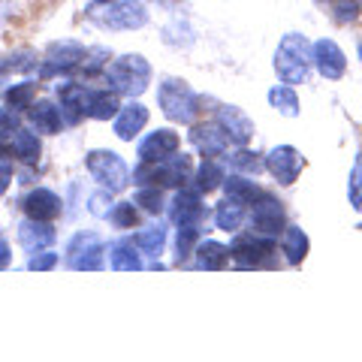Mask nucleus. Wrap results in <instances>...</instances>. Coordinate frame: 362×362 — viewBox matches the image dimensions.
<instances>
[{"instance_id":"nucleus-36","label":"nucleus","mask_w":362,"mask_h":362,"mask_svg":"<svg viewBox=\"0 0 362 362\" xmlns=\"http://www.w3.org/2000/svg\"><path fill=\"white\" fill-rule=\"evenodd\" d=\"M329 9L338 25H354L362 16V0H329Z\"/></svg>"},{"instance_id":"nucleus-34","label":"nucleus","mask_w":362,"mask_h":362,"mask_svg":"<svg viewBox=\"0 0 362 362\" xmlns=\"http://www.w3.org/2000/svg\"><path fill=\"white\" fill-rule=\"evenodd\" d=\"M199 245V226H178L175 233V263H187Z\"/></svg>"},{"instance_id":"nucleus-16","label":"nucleus","mask_w":362,"mask_h":362,"mask_svg":"<svg viewBox=\"0 0 362 362\" xmlns=\"http://www.w3.org/2000/svg\"><path fill=\"white\" fill-rule=\"evenodd\" d=\"M187 139L202 157H223L230 151V139H226V133L218 127V124H194L187 133Z\"/></svg>"},{"instance_id":"nucleus-29","label":"nucleus","mask_w":362,"mask_h":362,"mask_svg":"<svg viewBox=\"0 0 362 362\" xmlns=\"http://www.w3.org/2000/svg\"><path fill=\"white\" fill-rule=\"evenodd\" d=\"M245 218H247L245 206L242 202H235V199H230V197L221 199L218 206H214V223H218V230H223V233H235L245 223Z\"/></svg>"},{"instance_id":"nucleus-33","label":"nucleus","mask_w":362,"mask_h":362,"mask_svg":"<svg viewBox=\"0 0 362 362\" xmlns=\"http://www.w3.org/2000/svg\"><path fill=\"white\" fill-rule=\"evenodd\" d=\"M269 103L287 118L299 115V97H296V90H293V85H275L269 90Z\"/></svg>"},{"instance_id":"nucleus-9","label":"nucleus","mask_w":362,"mask_h":362,"mask_svg":"<svg viewBox=\"0 0 362 362\" xmlns=\"http://www.w3.org/2000/svg\"><path fill=\"white\" fill-rule=\"evenodd\" d=\"M106 245L97 233H76L66 245V266L73 272H97L103 269Z\"/></svg>"},{"instance_id":"nucleus-47","label":"nucleus","mask_w":362,"mask_h":362,"mask_svg":"<svg viewBox=\"0 0 362 362\" xmlns=\"http://www.w3.org/2000/svg\"><path fill=\"white\" fill-rule=\"evenodd\" d=\"M359 61H362V42H359Z\"/></svg>"},{"instance_id":"nucleus-32","label":"nucleus","mask_w":362,"mask_h":362,"mask_svg":"<svg viewBox=\"0 0 362 362\" xmlns=\"http://www.w3.org/2000/svg\"><path fill=\"white\" fill-rule=\"evenodd\" d=\"M226 163H230V169H235V173H242V175H259L266 169V154H257L251 148H239L235 154L226 157Z\"/></svg>"},{"instance_id":"nucleus-19","label":"nucleus","mask_w":362,"mask_h":362,"mask_svg":"<svg viewBox=\"0 0 362 362\" xmlns=\"http://www.w3.org/2000/svg\"><path fill=\"white\" fill-rule=\"evenodd\" d=\"M121 112V94H115L112 88H88L85 97V118L94 121H109Z\"/></svg>"},{"instance_id":"nucleus-4","label":"nucleus","mask_w":362,"mask_h":362,"mask_svg":"<svg viewBox=\"0 0 362 362\" xmlns=\"http://www.w3.org/2000/svg\"><path fill=\"white\" fill-rule=\"evenodd\" d=\"M194 178V160L187 154H173L160 163H142L133 169V181L136 187H185L187 181Z\"/></svg>"},{"instance_id":"nucleus-48","label":"nucleus","mask_w":362,"mask_h":362,"mask_svg":"<svg viewBox=\"0 0 362 362\" xmlns=\"http://www.w3.org/2000/svg\"><path fill=\"white\" fill-rule=\"evenodd\" d=\"M317 4H326V0H317Z\"/></svg>"},{"instance_id":"nucleus-6","label":"nucleus","mask_w":362,"mask_h":362,"mask_svg":"<svg viewBox=\"0 0 362 362\" xmlns=\"http://www.w3.org/2000/svg\"><path fill=\"white\" fill-rule=\"evenodd\" d=\"M157 103H160V112L175 121V124H194L197 112H199V97L194 94L185 78H166V82L157 88Z\"/></svg>"},{"instance_id":"nucleus-13","label":"nucleus","mask_w":362,"mask_h":362,"mask_svg":"<svg viewBox=\"0 0 362 362\" xmlns=\"http://www.w3.org/2000/svg\"><path fill=\"white\" fill-rule=\"evenodd\" d=\"M214 124H218V127L226 133V139L233 145H239V148H245V145L254 139V121L247 118L239 106H218Z\"/></svg>"},{"instance_id":"nucleus-17","label":"nucleus","mask_w":362,"mask_h":362,"mask_svg":"<svg viewBox=\"0 0 362 362\" xmlns=\"http://www.w3.org/2000/svg\"><path fill=\"white\" fill-rule=\"evenodd\" d=\"M54 239H58V233H54L52 221H21L18 226V242L21 247H25L28 254H40V251H49V247L54 245Z\"/></svg>"},{"instance_id":"nucleus-11","label":"nucleus","mask_w":362,"mask_h":362,"mask_svg":"<svg viewBox=\"0 0 362 362\" xmlns=\"http://www.w3.org/2000/svg\"><path fill=\"white\" fill-rule=\"evenodd\" d=\"M251 223H254V230H257L259 235L278 239V235L287 230V211H284V202L266 194V197L254 206V211H251Z\"/></svg>"},{"instance_id":"nucleus-12","label":"nucleus","mask_w":362,"mask_h":362,"mask_svg":"<svg viewBox=\"0 0 362 362\" xmlns=\"http://www.w3.org/2000/svg\"><path fill=\"white\" fill-rule=\"evenodd\" d=\"M266 169L275 175L278 185H293L305 169V157L299 148H293V145H275V148L266 154Z\"/></svg>"},{"instance_id":"nucleus-31","label":"nucleus","mask_w":362,"mask_h":362,"mask_svg":"<svg viewBox=\"0 0 362 362\" xmlns=\"http://www.w3.org/2000/svg\"><path fill=\"white\" fill-rule=\"evenodd\" d=\"M37 82H16V85H9L4 90V100H6V106L13 109V112H28L33 103H37Z\"/></svg>"},{"instance_id":"nucleus-18","label":"nucleus","mask_w":362,"mask_h":362,"mask_svg":"<svg viewBox=\"0 0 362 362\" xmlns=\"http://www.w3.org/2000/svg\"><path fill=\"white\" fill-rule=\"evenodd\" d=\"M21 209H25V214L33 218V221H54V218H61L64 202H61V197L54 194V190L37 187V190H30V194L25 197Z\"/></svg>"},{"instance_id":"nucleus-22","label":"nucleus","mask_w":362,"mask_h":362,"mask_svg":"<svg viewBox=\"0 0 362 362\" xmlns=\"http://www.w3.org/2000/svg\"><path fill=\"white\" fill-rule=\"evenodd\" d=\"M28 118H30V124H33V130L45 133V136L61 133V127H64L61 106H54L52 100H37V103L28 109Z\"/></svg>"},{"instance_id":"nucleus-43","label":"nucleus","mask_w":362,"mask_h":362,"mask_svg":"<svg viewBox=\"0 0 362 362\" xmlns=\"http://www.w3.org/2000/svg\"><path fill=\"white\" fill-rule=\"evenodd\" d=\"M21 127V121H18V112H13V109H0V142L4 139H9L16 130Z\"/></svg>"},{"instance_id":"nucleus-14","label":"nucleus","mask_w":362,"mask_h":362,"mask_svg":"<svg viewBox=\"0 0 362 362\" xmlns=\"http://www.w3.org/2000/svg\"><path fill=\"white\" fill-rule=\"evenodd\" d=\"M314 66L317 73L323 78H329V82H338L344 73H347V54L341 52V45L335 40H317L314 42Z\"/></svg>"},{"instance_id":"nucleus-41","label":"nucleus","mask_w":362,"mask_h":362,"mask_svg":"<svg viewBox=\"0 0 362 362\" xmlns=\"http://www.w3.org/2000/svg\"><path fill=\"white\" fill-rule=\"evenodd\" d=\"M58 254L54 251H40V254H30V259H28V269L30 272H52L54 266H58Z\"/></svg>"},{"instance_id":"nucleus-7","label":"nucleus","mask_w":362,"mask_h":362,"mask_svg":"<svg viewBox=\"0 0 362 362\" xmlns=\"http://www.w3.org/2000/svg\"><path fill=\"white\" fill-rule=\"evenodd\" d=\"M85 166L90 178L97 181L103 190H112V194H118L130 185V166L124 163V157L118 151H109V148H94L85 154Z\"/></svg>"},{"instance_id":"nucleus-1","label":"nucleus","mask_w":362,"mask_h":362,"mask_svg":"<svg viewBox=\"0 0 362 362\" xmlns=\"http://www.w3.org/2000/svg\"><path fill=\"white\" fill-rule=\"evenodd\" d=\"M311 66H314V45L308 42V37L287 33V37L278 42V52H275L278 78L284 85H302V82H308Z\"/></svg>"},{"instance_id":"nucleus-21","label":"nucleus","mask_w":362,"mask_h":362,"mask_svg":"<svg viewBox=\"0 0 362 362\" xmlns=\"http://www.w3.org/2000/svg\"><path fill=\"white\" fill-rule=\"evenodd\" d=\"M85 97H88L85 85H78V82L58 85V103H61L64 124H78L85 118Z\"/></svg>"},{"instance_id":"nucleus-49","label":"nucleus","mask_w":362,"mask_h":362,"mask_svg":"<svg viewBox=\"0 0 362 362\" xmlns=\"http://www.w3.org/2000/svg\"><path fill=\"white\" fill-rule=\"evenodd\" d=\"M356 230H362V223H359V226H356Z\"/></svg>"},{"instance_id":"nucleus-15","label":"nucleus","mask_w":362,"mask_h":362,"mask_svg":"<svg viewBox=\"0 0 362 362\" xmlns=\"http://www.w3.org/2000/svg\"><path fill=\"white\" fill-rule=\"evenodd\" d=\"M178 145H181L178 133L169 130V127H160V130L145 136V139L139 142V148H136V154H139L142 163H160V160H166V157H173L178 151Z\"/></svg>"},{"instance_id":"nucleus-23","label":"nucleus","mask_w":362,"mask_h":362,"mask_svg":"<svg viewBox=\"0 0 362 362\" xmlns=\"http://www.w3.org/2000/svg\"><path fill=\"white\" fill-rule=\"evenodd\" d=\"M223 190H226V197L235 199V202H242V206H257L259 199L266 197V190L257 185L254 178H247L242 173H235L223 181Z\"/></svg>"},{"instance_id":"nucleus-10","label":"nucleus","mask_w":362,"mask_h":362,"mask_svg":"<svg viewBox=\"0 0 362 362\" xmlns=\"http://www.w3.org/2000/svg\"><path fill=\"white\" fill-rule=\"evenodd\" d=\"M169 218H173L175 226H199L209 218V209H206V202H202V194L194 185H185V187L175 190Z\"/></svg>"},{"instance_id":"nucleus-8","label":"nucleus","mask_w":362,"mask_h":362,"mask_svg":"<svg viewBox=\"0 0 362 362\" xmlns=\"http://www.w3.org/2000/svg\"><path fill=\"white\" fill-rule=\"evenodd\" d=\"M88 49L76 40H58L45 49V58L40 61V78H54V76H66L82 66Z\"/></svg>"},{"instance_id":"nucleus-5","label":"nucleus","mask_w":362,"mask_h":362,"mask_svg":"<svg viewBox=\"0 0 362 362\" xmlns=\"http://www.w3.org/2000/svg\"><path fill=\"white\" fill-rule=\"evenodd\" d=\"M230 259L239 269H275L278 266V245L269 235L242 233L230 245Z\"/></svg>"},{"instance_id":"nucleus-3","label":"nucleus","mask_w":362,"mask_h":362,"mask_svg":"<svg viewBox=\"0 0 362 362\" xmlns=\"http://www.w3.org/2000/svg\"><path fill=\"white\" fill-rule=\"evenodd\" d=\"M106 85L121 97H139L148 90L151 85V64L142 58V54H121V58L109 61V66L103 70Z\"/></svg>"},{"instance_id":"nucleus-42","label":"nucleus","mask_w":362,"mask_h":362,"mask_svg":"<svg viewBox=\"0 0 362 362\" xmlns=\"http://www.w3.org/2000/svg\"><path fill=\"white\" fill-rule=\"evenodd\" d=\"M112 206H115V202H112V190H100V194L90 197V206L88 209H90L94 218H109Z\"/></svg>"},{"instance_id":"nucleus-35","label":"nucleus","mask_w":362,"mask_h":362,"mask_svg":"<svg viewBox=\"0 0 362 362\" xmlns=\"http://www.w3.org/2000/svg\"><path fill=\"white\" fill-rule=\"evenodd\" d=\"M109 223L115 230H133L139 223V211H136V202H115L109 211Z\"/></svg>"},{"instance_id":"nucleus-27","label":"nucleus","mask_w":362,"mask_h":362,"mask_svg":"<svg viewBox=\"0 0 362 362\" xmlns=\"http://www.w3.org/2000/svg\"><path fill=\"white\" fill-rule=\"evenodd\" d=\"M226 263H230V247L214 242V239H206L197 245L194 251V266L202 269V272H221Z\"/></svg>"},{"instance_id":"nucleus-28","label":"nucleus","mask_w":362,"mask_h":362,"mask_svg":"<svg viewBox=\"0 0 362 362\" xmlns=\"http://www.w3.org/2000/svg\"><path fill=\"white\" fill-rule=\"evenodd\" d=\"M9 145H13V154L18 157L21 163H28V166H37L40 154H42V145H40V136L33 133V130L18 127L13 136H9Z\"/></svg>"},{"instance_id":"nucleus-24","label":"nucleus","mask_w":362,"mask_h":362,"mask_svg":"<svg viewBox=\"0 0 362 362\" xmlns=\"http://www.w3.org/2000/svg\"><path fill=\"white\" fill-rule=\"evenodd\" d=\"M308 251H311V239L302 226H287V230L281 233V254L287 257L290 266H302Z\"/></svg>"},{"instance_id":"nucleus-45","label":"nucleus","mask_w":362,"mask_h":362,"mask_svg":"<svg viewBox=\"0 0 362 362\" xmlns=\"http://www.w3.org/2000/svg\"><path fill=\"white\" fill-rule=\"evenodd\" d=\"M9 263H13V251H9V245L4 242V235H0V272L9 269Z\"/></svg>"},{"instance_id":"nucleus-30","label":"nucleus","mask_w":362,"mask_h":362,"mask_svg":"<svg viewBox=\"0 0 362 362\" xmlns=\"http://www.w3.org/2000/svg\"><path fill=\"white\" fill-rule=\"evenodd\" d=\"M136 247L148 257H160L163 247H166V226L163 223H151V226H142L139 233L133 235Z\"/></svg>"},{"instance_id":"nucleus-38","label":"nucleus","mask_w":362,"mask_h":362,"mask_svg":"<svg viewBox=\"0 0 362 362\" xmlns=\"http://www.w3.org/2000/svg\"><path fill=\"white\" fill-rule=\"evenodd\" d=\"M133 202H136V206H142L148 214H160L166 209L160 187H139V190H136V197H133Z\"/></svg>"},{"instance_id":"nucleus-2","label":"nucleus","mask_w":362,"mask_h":362,"mask_svg":"<svg viewBox=\"0 0 362 362\" xmlns=\"http://www.w3.org/2000/svg\"><path fill=\"white\" fill-rule=\"evenodd\" d=\"M85 18L103 30H139L148 25V6L142 0H106V4H90Z\"/></svg>"},{"instance_id":"nucleus-25","label":"nucleus","mask_w":362,"mask_h":362,"mask_svg":"<svg viewBox=\"0 0 362 362\" xmlns=\"http://www.w3.org/2000/svg\"><path fill=\"white\" fill-rule=\"evenodd\" d=\"M194 187L199 190V194H211V190H218L223 187V181H226V169L223 163L218 160V157H202V163L194 169Z\"/></svg>"},{"instance_id":"nucleus-20","label":"nucleus","mask_w":362,"mask_h":362,"mask_svg":"<svg viewBox=\"0 0 362 362\" xmlns=\"http://www.w3.org/2000/svg\"><path fill=\"white\" fill-rule=\"evenodd\" d=\"M145 124H148V109L142 103H136V100H130V103L121 106V112L115 115V136L121 142H133L136 136L145 130Z\"/></svg>"},{"instance_id":"nucleus-37","label":"nucleus","mask_w":362,"mask_h":362,"mask_svg":"<svg viewBox=\"0 0 362 362\" xmlns=\"http://www.w3.org/2000/svg\"><path fill=\"white\" fill-rule=\"evenodd\" d=\"M347 199H350V209L362 211V151L356 154L354 169H350V181H347Z\"/></svg>"},{"instance_id":"nucleus-26","label":"nucleus","mask_w":362,"mask_h":362,"mask_svg":"<svg viewBox=\"0 0 362 362\" xmlns=\"http://www.w3.org/2000/svg\"><path fill=\"white\" fill-rule=\"evenodd\" d=\"M109 263L115 272H139L142 269V251L133 239H115L109 245Z\"/></svg>"},{"instance_id":"nucleus-40","label":"nucleus","mask_w":362,"mask_h":362,"mask_svg":"<svg viewBox=\"0 0 362 362\" xmlns=\"http://www.w3.org/2000/svg\"><path fill=\"white\" fill-rule=\"evenodd\" d=\"M109 66V52L106 49H88V54H85V61H82V70L85 76H97V73H103Z\"/></svg>"},{"instance_id":"nucleus-39","label":"nucleus","mask_w":362,"mask_h":362,"mask_svg":"<svg viewBox=\"0 0 362 362\" xmlns=\"http://www.w3.org/2000/svg\"><path fill=\"white\" fill-rule=\"evenodd\" d=\"M33 66V54L30 52H16L9 58L0 61V82L9 76V73H21V70H30Z\"/></svg>"},{"instance_id":"nucleus-44","label":"nucleus","mask_w":362,"mask_h":362,"mask_svg":"<svg viewBox=\"0 0 362 362\" xmlns=\"http://www.w3.org/2000/svg\"><path fill=\"white\" fill-rule=\"evenodd\" d=\"M9 181H13V160H0V197L9 190Z\"/></svg>"},{"instance_id":"nucleus-46","label":"nucleus","mask_w":362,"mask_h":362,"mask_svg":"<svg viewBox=\"0 0 362 362\" xmlns=\"http://www.w3.org/2000/svg\"><path fill=\"white\" fill-rule=\"evenodd\" d=\"M90 4H106V0H90Z\"/></svg>"}]
</instances>
